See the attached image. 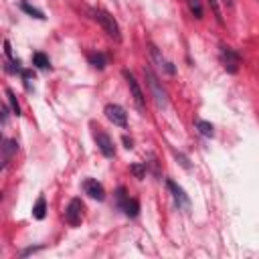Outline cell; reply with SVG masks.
<instances>
[{
	"instance_id": "obj_18",
	"label": "cell",
	"mask_w": 259,
	"mask_h": 259,
	"mask_svg": "<svg viewBox=\"0 0 259 259\" xmlns=\"http://www.w3.org/2000/svg\"><path fill=\"white\" fill-rule=\"evenodd\" d=\"M186 2H188L190 12L194 14V18H202V4H200V0H186Z\"/></svg>"
},
{
	"instance_id": "obj_23",
	"label": "cell",
	"mask_w": 259,
	"mask_h": 259,
	"mask_svg": "<svg viewBox=\"0 0 259 259\" xmlns=\"http://www.w3.org/2000/svg\"><path fill=\"white\" fill-rule=\"evenodd\" d=\"M6 121H8V113H6V107H2V123L6 125Z\"/></svg>"
},
{
	"instance_id": "obj_22",
	"label": "cell",
	"mask_w": 259,
	"mask_h": 259,
	"mask_svg": "<svg viewBox=\"0 0 259 259\" xmlns=\"http://www.w3.org/2000/svg\"><path fill=\"white\" fill-rule=\"evenodd\" d=\"M4 51H6L8 57H12V49H10V42L8 40H4Z\"/></svg>"
},
{
	"instance_id": "obj_15",
	"label": "cell",
	"mask_w": 259,
	"mask_h": 259,
	"mask_svg": "<svg viewBox=\"0 0 259 259\" xmlns=\"http://www.w3.org/2000/svg\"><path fill=\"white\" fill-rule=\"evenodd\" d=\"M123 212L127 214V217H136L138 214V210H140V204H138V200L136 198H127L125 202H123Z\"/></svg>"
},
{
	"instance_id": "obj_17",
	"label": "cell",
	"mask_w": 259,
	"mask_h": 259,
	"mask_svg": "<svg viewBox=\"0 0 259 259\" xmlns=\"http://www.w3.org/2000/svg\"><path fill=\"white\" fill-rule=\"evenodd\" d=\"M20 8H22V10L26 12V14H30V16H34V18H45V14H42V12L38 10V8H34V6H30V4H28V2H24V0L20 2Z\"/></svg>"
},
{
	"instance_id": "obj_24",
	"label": "cell",
	"mask_w": 259,
	"mask_h": 259,
	"mask_svg": "<svg viewBox=\"0 0 259 259\" xmlns=\"http://www.w3.org/2000/svg\"><path fill=\"white\" fill-rule=\"evenodd\" d=\"M123 144H125V148H127V150L132 148V140H127V136H123Z\"/></svg>"
},
{
	"instance_id": "obj_2",
	"label": "cell",
	"mask_w": 259,
	"mask_h": 259,
	"mask_svg": "<svg viewBox=\"0 0 259 259\" xmlns=\"http://www.w3.org/2000/svg\"><path fill=\"white\" fill-rule=\"evenodd\" d=\"M144 73H146V79H148V87H150V91H152V97L156 99V103H158L160 107H166V103H168L166 91H164V87L160 85L158 77H156L150 69H144Z\"/></svg>"
},
{
	"instance_id": "obj_1",
	"label": "cell",
	"mask_w": 259,
	"mask_h": 259,
	"mask_svg": "<svg viewBox=\"0 0 259 259\" xmlns=\"http://www.w3.org/2000/svg\"><path fill=\"white\" fill-rule=\"evenodd\" d=\"M93 18L99 22V26L103 28V32L109 36V38H113L115 42H119L121 40V30H119V24H117V20L107 12V10H103V8H97V10H93Z\"/></svg>"
},
{
	"instance_id": "obj_3",
	"label": "cell",
	"mask_w": 259,
	"mask_h": 259,
	"mask_svg": "<svg viewBox=\"0 0 259 259\" xmlns=\"http://www.w3.org/2000/svg\"><path fill=\"white\" fill-rule=\"evenodd\" d=\"M123 77H125V83H127V87H130V93H132V97H134V103L138 105V109H146V97H144V91H142V87L138 85V81H136V77L130 73V71H123Z\"/></svg>"
},
{
	"instance_id": "obj_6",
	"label": "cell",
	"mask_w": 259,
	"mask_h": 259,
	"mask_svg": "<svg viewBox=\"0 0 259 259\" xmlns=\"http://www.w3.org/2000/svg\"><path fill=\"white\" fill-rule=\"evenodd\" d=\"M221 61H223V67L229 71V73H237L239 71V65H241V57L227 45L221 47Z\"/></svg>"
},
{
	"instance_id": "obj_20",
	"label": "cell",
	"mask_w": 259,
	"mask_h": 259,
	"mask_svg": "<svg viewBox=\"0 0 259 259\" xmlns=\"http://www.w3.org/2000/svg\"><path fill=\"white\" fill-rule=\"evenodd\" d=\"M130 170H132V174H134L138 180H142V178L146 176V164H134Z\"/></svg>"
},
{
	"instance_id": "obj_4",
	"label": "cell",
	"mask_w": 259,
	"mask_h": 259,
	"mask_svg": "<svg viewBox=\"0 0 259 259\" xmlns=\"http://www.w3.org/2000/svg\"><path fill=\"white\" fill-rule=\"evenodd\" d=\"M105 117L113 123V125H119V127H125L127 125V113L121 105L117 103H107L105 105Z\"/></svg>"
},
{
	"instance_id": "obj_9",
	"label": "cell",
	"mask_w": 259,
	"mask_h": 259,
	"mask_svg": "<svg viewBox=\"0 0 259 259\" xmlns=\"http://www.w3.org/2000/svg\"><path fill=\"white\" fill-rule=\"evenodd\" d=\"M16 150H18V144H16V140H4L2 142V168H6L8 166V162H10V158L16 154Z\"/></svg>"
},
{
	"instance_id": "obj_11",
	"label": "cell",
	"mask_w": 259,
	"mask_h": 259,
	"mask_svg": "<svg viewBox=\"0 0 259 259\" xmlns=\"http://www.w3.org/2000/svg\"><path fill=\"white\" fill-rule=\"evenodd\" d=\"M194 125H196V130H198L204 138H212V136H214V127H212L210 121H206V119H196Z\"/></svg>"
},
{
	"instance_id": "obj_5",
	"label": "cell",
	"mask_w": 259,
	"mask_h": 259,
	"mask_svg": "<svg viewBox=\"0 0 259 259\" xmlns=\"http://www.w3.org/2000/svg\"><path fill=\"white\" fill-rule=\"evenodd\" d=\"M83 202L81 198H71V202L67 204V210H65V221L71 225V227H77L83 219Z\"/></svg>"
},
{
	"instance_id": "obj_12",
	"label": "cell",
	"mask_w": 259,
	"mask_h": 259,
	"mask_svg": "<svg viewBox=\"0 0 259 259\" xmlns=\"http://www.w3.org/2000/svg\"><path fill=\"white\" fill-rule=\"evenodd\" d=\"M45 214H47V200H45V196H38L32 206V217L40 221V219H45Z\"/></svg>"
},
{
	"instance_id": "obj_13",
	"label": "cell",
	"mask_w": 259,
	"mask_h": 259,
	"mask_svg": "<svg viewBox=\"0 0 259 259\" xmlns=\"http://www.w3.org/2000/svg\"><path fill=\"white\" fill-rule=\"evenodd\" d=\"M87 59H89V63H91L95 69H105V65H107V57H105L103 53H89Z\"/></svg>"
},
{
	"instance_id": "obj_10",
	"label": "cell",
	"mask_w": 259,
	"mask_h": 259,
	"mask_svg": "<svg viewBox=\"0 0 259 259\" xmlns=\"http://www.w3.org/2000/svg\"><path fill=\"white\" fill-rule=\"evenodd\" d=\"M166 186H168V190L172 192V196H174V200L178 202V206H188V204H190L188 196L184 194V190H182L174 180H168V182H166Z\"/></svg>"
},
{
	"instance_id": "obj_19",
	"label": "cell",
	"mask_w": 259,
	"mask_h": 259,
	"mask_svg": "<svg viewBox=\"0 0 259 259\" xmlns=\"http://www.w3.org/2000/svg\"><path fill=\"white\" fill-rule=\"evenodd\" d=\"M6 97H8V103H10L12 111H14L16 115H20V105H18V101H16V97H14V93H12L10 89H6Z\"/></svg>"
},
{
	"instance_id": "obj_7",
	"label": "cell",
	"mask_w": 259,
	"mask_h": 259,
	"mask_svg": "<svg viewBox=\"0 0 259 259\" xmlns=\"http://www.w3.org/2000/svg\"><path fill=\"white\" fill-rule=\"evenodd\" d=\"M95 142H97V148L101 150V154H103L105 158H113V156H115L113 140H111L105 132H95Z\"/></svg>"
},
{
	"instance_id": "obj_16",
	"label": "cell",
	"mask_w": 259,
	"mask_h": 259,
	"mask_svg": "<svg viewBox=\"0 0 259 259\" xmlns=\"http://www.w3.org/2000/svg\"><path fill=\"white\" fill-rule=\"evenodd\" d=\"M32 63L38 67V69H51V61L45 53H34L32 55Z\"/></svg>"
},
{
	"instance_id": "obj_21",
	"label": "cell",
	"mask_w": 259,
	"mask_h": 259,
	"mask_svg": "<svg viewBox=\"0 0 259 259\" xmlns=\"http://www.w3.org/2000/svg\"><path fill=\"white\" fill-rule=\"evenodd\" d=\"M176 158H178V160H180V164H182V166H184V168H190V164H188V160H186V158H184V156H182V154H176Z\"/></svg>"
},
{
	"instance_id": "obj_14",
	"label": "cell",
	"mask_w": 259,
	"mask_h": 259,
	"mask_svg": "<svg viewBox=\"0 0 259 259\" xmlns=\"http://www.w3.org/2000/svg\"><path fill=\"white\" fill-rule=\"evenodd\" d=\"M152 57L156 59V63H158V67H160V69H164L166 73H170V75H174V67H172V63H168V61H164V59L160 57V53H158V49H156V47H152Z\"/></svg>"
},
{
	"instance_id": "obj_8",
	"label": "cell",
	"mask_w": 259,
	"mask_h": 259,
	"mask_svg": "<svg viewBox=\"0 0 259 259\" xmlns=\"http://www.w3.org/2000/svg\"><path fill=\"white\" fill-rule=\"evenodd\" d=\"M83 190H85V194H89V196L95 198V200H103V198H105V188H103V184L97 182L95 178H85Z\"/></svg>"
}]
</instances>
